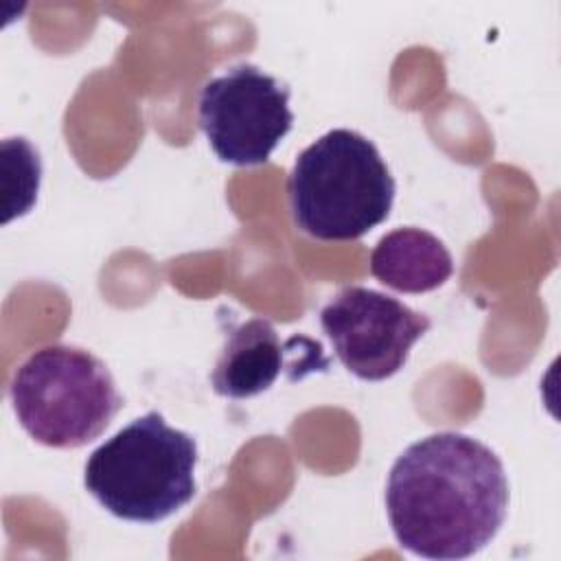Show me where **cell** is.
Segmentation results:
<instances>
[{
    "label": "cell",
    "instance_id": "obj_1",
    "mask_svg": "<svg viewBox=\"0 0 561 561\" xmlns=\"http://www.w3.org/2000/svg\"><path fill=\"white\" fill-rule=\"evenodd\" d=\"M508 480L497 454L460 432L430 434L394 460L386 511L401 548L456 561L478 554L506 519Z\"/></svg>",
    "mask_w": 561,
    "mask_h": 561
},
{
    "label": "cell",
    "instance_id": "obj_2",
    "mask_svg": "<svg viewBox=\"0 0 561 561\" xmlns=\"http://www.w3.org/2000/svg\"><path fill=\"white\" fill-rule=\"evenodd\" d=\"M287 195L302 232L322 241H351L386 221L394 180L373 140L340 127L298 153Z\"/></svg>",
    "mask_w": 561,
    "mask_h": 561
},
{
    "label": "cell",
    "instance_id": "obj_3",
    "mask_svg": "<svg viewBox=\"0 0 561 561\" xmlns=\"http://www.w3.org/2000/svg\"><path fill=\"white\" fill-rule=\"evenodd\" d=\"M195 438L147 412L90 454L83 484L114 517L156 524L195 497Z\"/></svg>",
    "mask_w": 561,
    "mask_h": 561
},
{
    "label": "cell",
    "instance_id": "obj_4",
    "mask_svg": "<svg viewBox=\"0 0 561 561\" xmlns=\"http://www.w3.org/2000/svg\"><path fill=\"white\" fill-rule=\"evenodd\" d=\"M9 401L22 430L55 449L92 443L123 408L110 368L70 344L33 351L11 377Z\"/></svg>",
    "mask_w": 561,
    "mask_h": 561
},
{
    "label": "cell",
    "instance_id": "obj_5",
    "mask_svg": "<svg viewBox=\"0 0 561 561\" xmlns=\"http://www.w3.org/2000/svg\"><path fill=\"white\" fill-rule=\"evenodd\" d=\"M197 121L219 160L263 164L294 125L289 90L261 68L239 64L202 88Z\"/></svg>",
    "mask_w": 561,
    "mask_h": 561
},
{
    "label": "cell",
    "instance_id": "obj_6",
    "mask_svg": "<svg viewBox=\"0 0 561 561\" xmlns=\"http://www.w3.org/2000/svg\"><path fill=\"white\" fill-rule=\"evenodd\" d=\"M320 324L342 366L364 381H383L399 373L416 340L432 322L401 300L351 285L320 311Z\"/></svg>",
    "mask_w": 561,
    "mask_h": 561
},
{
    "label": "cell",
    "instance_id": "obj_7",
    "mask_svg": "<svg viewBox=\"0 0 561 561\" xmlns=\"http://www.w3.org/2000/svg\"><path fill=\"white\" fill-rule=\"evenodd\" d=\"M300 337L280 342L272 322L250 318L226 333L210 386L228 399H250L274 386Z\"/></svg>",
    "mask_w": 561,
    "mask_h": 561
},
{
    "label": "cell",
    "instance_id": "obj_8",
    "mask_svg": "<svg viewBox=\"0 0 561 561\" xmlns=\"http://www.w3.org/2000/svg\"><path fill=\"white\" fill-rule=\"evenodd\" d=\"M454 272L445 243L421 228H397L379 239L370 252V274L386 287L403 294H423L440 287Z\"/></svg>",
    "mask_w": 561,
    "mask_h": 561
}]
</instances>
